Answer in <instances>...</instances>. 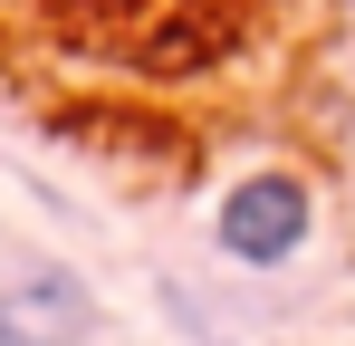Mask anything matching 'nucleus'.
I'll return each instance as SVG.
<instances>
[{
    "mask_svg": "<svg viewBox=\"0 0 355 346\" xmlns=\"http://www.w3.org/2000/svg\"><path fill=\"white\" fill-rule=\"evenodd\" d=\"M0 346H116V327L77 270L29 260L19 279H0Z\"/></svg>",
    "mask_w": 355,
    "mask_h": 346,
    "instance_id": "f257e3e1",
    "label": "nucleus"
},
{
    "mask_svg": "<svg viewBox=\"0 0 355 346\" xmlns=\"http://www.w3.org/2000/svg\"><path fill=\"white\" fill-rule=\"evenodd\" d=\"M307 231H317V192L297 173H250V183H231V202H221V250H231L240 270L297 260Z\"/></svg>",
    "mask_w": 355,
    "mask_h": 346,
    "instance_id": "f03ea898",
    "label": "nucleus"
}]
</instances>
